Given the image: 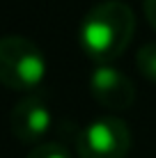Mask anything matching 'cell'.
Returning a JSON list of instances; mask_svg holds the SVG:
<instances>
[{
  "mask_svg": "<svg viewBox=\"0 0 156 158\" xmlns=\"http://www.w3.org/2000/svg\"><path fill=\"white\" fill-rule=\"evenodd\" d=\"M131 131L117 117H96L85 124L76 140L78 158H126Z\"/></svg>",
  "mask_w": 156,
  "mask_h": 158,
  "instance_id": "3957f363",
  "label": "cell"
},
{
  "mask_svg": "<svg viewBox=\"0 0 156 158\" xmlns=\"http://www.w3.org/2000/svg\"><path fill=\"white\" fill-rule=\"evenodd\" d=\"M136 64H138L140 73L149 80V83H156V41L154 44H145V46L138 48Z\"/></svg>",
  "mask_w": 156,
  "mask_h": 158,
  "instance_id": "8992f818",
  "label": "cell"
},
{
  "mask_svg": "<svg viewBox=\"0 0 156 158\" xmlns=\"http://www.w3.org/2000/svg\"><path fill=\"white\" fill-rule=\"evenodd\" d=\"M25 158H71V151L62 142H41L30 151Z\"/></svg>",
  "mask_w": 156,
  "mask_h": 158,
  "instance_id": "52a82bcc",
  "label": "cell"
},
{
  "mask_svg": "<svg viewBox=\"0 0 156 158\" xmlns=\"http://www.w3.org/2000/svg\"><path fill=\"white\" fill-rule=\"evenodd\" d=\"M46 55L32 39L0 37V83L16 92L37 89L46 78Z\"/></svg>",
  "mask_w": 156,
  "mask_h": 158,
  "instance_id": "7a4b0ae2",
  "label": "cell"
},
{
  "mask_svg": "<svg viewBox=\"0 0 156 158\" xmlns=\"http://www.w3.org/2000/svg\"><path fill=\"white\" fill-rule=\"evenodd\" d=\"M53 112L41 96H25L12 108L9 131L23 144H41L46 133L51 131Z\"/></svg>",
  "mask_w": 156,
  "mask_h": 158,
  "instance_id": "277c9868",
  "label": "cell"
},
{
  "mask_svg": "<svg viewBox=\"0 0 156 158\" xmlns=\"http://www.w3.org/2000/svg\"><path fill=\"white\" fill-rule=\"evenodd\" d=\"M90 92L94 101L108 110H129L136 101V85L131 78L110 64L94 67L90 76Z\"/></svg>",
  "mask_w": 156,
  "mask_h": 158,
  "instance_id": "5b68a950",
  "label": "cell"
},
{
  "mask_svg": "<svg viewBox=\"0 0 156 158\" xmlns=\"http://www.w3.org/2000/svg\"><path fill=\"white\" fill-rule=\"evenodd\" d=\"M136 35V14L122 0H103L90 7L78 25V44L96 67L115 62Z\"/></svg>",
  "mask_w": 156,
  "mask_h": 158,
  "instance_id": "6da1fadb",
  "label": "cell"
},
{
  "mask_svg": "<svg viewBox=\"0 0 156 158\" xmlns=\"http://www.w3.org/2000/svg\"><path fill=\"white\" fill-rule=\"evenodd\" d=\"M145 16H147V23L156 30V0H145Z\"/></svg>",
  "mask_w": 156,
  "mask_h": 158,
  "instance_id": "ba28073f",
  "label": "cell"
}]
</instances>
